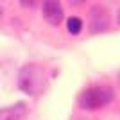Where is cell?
<instances>
[{"mask_svg":"<svg viewBox=\"0 0 120 120\" xmlns=\"http://www.w3.org/2000/svg\"><path fill=\"white\" fill-rule=\"evenodd\" d=\"M47 84V77H45V70L40 65L29 63L18 74V86L20 90L25 91L27 95H40L41 91L45 90Z\"/></svg>","mask_w":120,"mask_h":120,"instance_id":"cell-1","label":"cell"},{"mask_svg":"<svg viewBox=\"0 0 120 120\" xmlns=\"http://www.w3.org/2000/svg\"><path fill=\"white\" fill-rule=\"evenodd\" d=\"M115 93L109 86H91L79 95V106L86 111H95L108 106L113 100Z\"/></svg>","mask_w":120,"mask_h":120,"instance_id":"cell-2","label":"cell"},{"mask_svg":"<svg viewBox=\"0 0 120 120\" xmlns=\"http://www.w3.org/2000/svg\"><path fill=\"white\" fill-rule=\"evenodd\" d=\"M109 22H111V16L108 13V9L102 5H93L88 13V27H90V32H93V34L104 32L109 27Z\"/></svg>","mask_w":120,"mask_h":120,"instance_id":"cell-3","label":"cell"},{"mask_svg":"<svg viewBox=\"0 0 120 120\" xmlns=\"http://www.w3.org/2000/svg\"><path fill=\"white\" fill-rule=\"evenodd\" d=\"M43 18L50 25H59L63 20V5L59 0H45L43 2Z\"/></svg>","mask_w":120,"mask_h":120,"instance_id":"cell-4","label":"cell"},{"mask_svg":"<svg viewBox=\"0 0 120 120\" xmlns=\"http://www.w3.org/2000/svg\"><path fill=\"white\" fill-rule=\"evenodd\" d=\"M27 115V106L25 104H16L0 109V120H23Z\"/></svg>","mask_w":120,"mask_h":120,"instance_id":"cell-5","label":"cell"},{"mask_svg":"<svg viewBox=\"0 0 120 120\" xmlns=\"http://www.w3.org/2000/svg\"><path fill=\"white\" fill-rule=\"evenodd\" d=\"M66 29L70 30L72 34H79L81 29H82V22H81V18H77V16L70 18V20L66 22Z\"/></svg>","mask_w":120,"mask_h":120,"instance_id":"cell-6","label":"cell"},{"mask_svg":"<svg viewBox=\"0 0 120 120\" xmlns=\"http://www.w3.org/2000/svg\"><path fill=\"white\" fill-rule=\"evenodd\" d=\"M41 4V0H20V5L25 9H34Z\"/></svg>","mask_w":120,"mask_h":120,"instance_id":"cell-7","label":"cell"},{"mask_svg":"<svg viewBox=\"0 0 120 120\" xmlns=\"http://www.w3.org/2000/svg\"><path fill=\"white\" fill-rule=\"evenodd\" d=\"M74 2H77V4H81V2H86V0H74Z\"/></svg>","mask_w":120,"mask_h":120,"instance_id":"cell-8","label":"cell"},{"mask_svg":"<svg viewBox=\"0 0 120 120\" xmlns=\"http://www.w3.org/2000/svg\"><path fill=\"white\" fill-rule=\"evenodd\" d=\"M116 20H118V23H120V11H118V16H116Z\"/></svg>","mask_w":120,"mask_h":120,"instance_id":"cell-9","label":"cell"},{"mask_svg":"<svg viewBox=\"0 0 120 120\" xmlns=\"http://www.w3.org/2000/svg\"><path fill=\"white\" fill-rule=\"evenodd\" d=\"M2 11H4V9H2V5H0V16H2Z\"/></svg>","mask_w":120,"mask_h":120,"instance_id":"cell-10","label":"cell"}]
</instances>
